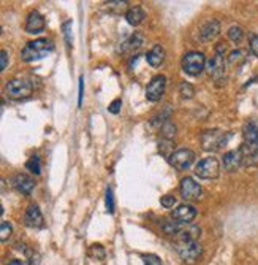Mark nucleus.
I'll return each mask as SVG.
<instances>
[{
    "mask_svg": "<svg viewBox=\"0 0 258 265\" xmlns=\"http://www.w3.org/2000/svg\"><path fill=\"white\" fill-rule=\"evenodd\" d=\"M52 50H54V43L51 40H48V38L32 40L22 48L21 59H22V61H26V62L40 61V59H43L49 53H52Z\"/></svg>",
    "mask_w": 258,
    "mask_h": 265,
    "instance_id": "1",
    "label": "nucleus"
},
{
    "mask_svg": "<svg viewBox=\"0 0 258 265\" xmlns=\"http://www.w3.org/2000/svg\"><path fill=\"white\" fill-rule=\"evenodd\" d=\"M242 159L255 158L258 159V127L254 123L245 124L244 127V144L241 148Z\"/></svg>",
    "mask_w": 258,
    "mask_h": 265,
    "instance_id": "2",
    "label": "nucleus"
},
{
    "mask_svg": "<svg viewBox=\"0 0 258 265\" xmlns=\"http://www.w3.org/2000/svg\"><path fill=\"white\" fill-rule=\"evenodd\" d=\"M231 138V134H225L222 130H206L201 135V143L203 148L206 151H219L220 148H224L228 143V140Z\"/></svg>",
    "mask_w": 258,
    "mask_h": 265,
    "instance_id": "3",
    "label": "nucleus"
},
{
    "mask_svg": "<svg viewBox=\"0 0 258 265\" xmlns=\"http://www.w3.org/2000/svg\"><path fill=\"white\" fill-rule=\"evenodd\" d=\"M205 65H206V57L203 53H198V51H190L184 56L182 59V69L185 73L189 75H200L203 70H205Z\"/></svg>",
    "mask_w": 258,
    "mask_h": 265,
    "instance_id": "4",
    "label": "nucleus"
},
{
    "mask_svg": "<svg viewBox=\"0 0 258 265\" xmlns=\"http://www.w3.org/2000/svg\"><path fill=\"white\" fill-rule=\"evenodd\" d=\"M176 251L185 264H195L200 259L203 248L198 242H181L176 246Z\"/></svg>",
    "mask_w": 258,
    "mask_h": 265,
    "instance_id": "5",
    "label": "nucleus"
},
{
    "mask_svg": "<svg viewBox=\"0 0 258 265\" xmlns=\"http://www.w3.org/2000/svg\"><path fill=\"white\" fill-rule=\"evenodd\" d=\"M7 94L13 99H26L32 94V84L31 81L22 80V78H15L7 83Z\"/></svg>",
    "mask_w": 258,
    "mask_h": 265,
    "instance_id": "6",
    "label": "nucleus"
},
{
    "mask_svg": "<svg viewBox=\"0 0 258 265\" xmlns=\"http://www.w3.org/2000/svg\"><path fill=\"white\" fill-rule=\"evenodd\" d=\"M219 172H220V165H219V160L215 158H206L200 160L195 167V173L196 177H200L203 179H212V178H217L219 177Z\"/></svg>",
    "mask_w": 258,
    "mask_h": 265,
    "instance_id": "7",
    "label": "nucleus"
},
{
    "mask_svg": "<svg viewBox=\"0 0 258 265\" xmlns=\"http://www.w3.org/2000/svg\"><path fill=\"white\" fill-rule=\"evenodd\" d=\"M194 160H195V153L192 151V149L182 148L171 154L170 164L175 168H177V170H187V168L194 164Z\"/></svg>",
    "mask_w": 258,
    "mask_h": 265,
    "instance_id": "8",
    "label": "nucleus"
},
{
    "mask_svg": "<svg viewBox=\"0 0 258 265\" xmlns=\"http://www.w3.org/2000/svg\"><path fill=\"white\" fill-rule=\"evenodd\" d=\"M165 86H166V76L157 75L154 76L151 83L146 88V97L149 102H159L165 94Z\"/></svg>",
    "mask_w": 258,
    "mask_h": 265,
    "instance_id": "9",
    "label": "nucleus"
},
{
    "mask_svg": "<svg viewBox=\"0 0 258 265\" xmlns=\"http://www.w3.org/2000/svg\"><path fill=\"white\" fill-rule=\"evenodd\" d=\"M179 191H181V195L182 198H185V200H200L201 195H203V189L201 186L198 184L194 178H184L181 181V188H179Z\"/></svg>",
    "mask_w": 258,
    "mask_h": 265,
    "instance_id": "10",
    "label": "nucleus"
},
{
    "mask_svg": "<svg viewBox=\"0 0 258 265\" xmlns=\"http://www.w3.org/2000/svg\"><path fill=\"white\" fill-rule=\"evenodd\" d=\"M171 218L181 224H189L196 218V208L192 205H181L171 212Z\"/></svg>",
    "mask_w": 258,
    "mask_h": 265,
    "instance_id": "11",
    "label": "nucleus"
},
{
    "mask_svg": "<svg viewBox=\"0 0 258 265\" xmlns=\"http://www.w3.org/2000/svg\"><path fill=\"white\" fill-rule=\"evenodd\" d=\"M24 224L32 229H41L43 227V214L37 205H31L24 214Z\"/></svg>",
    "mask_w": 258,
    "mask_h": 265,
    "instance_id": "12",
    "label": "nucleus"
},
{
    "mask_svg": "<svg viewBox=\"0 0 258 265\" xmlns=\"http://www.w3.org/2000/svg\"><path fill=\"white\" fill-rule=\"evenodd\" d=\"M219 34H220V22L217 19H211V21H208L205 26H201L200 40L203 43H208V41H211L217 37Z\"/></svg>",
    "mask_w": 258,
    "mask_h": 265,
    "instance_id": "13",
    "label": "nucleus"
},
{
    "mask_svg": "<svg viewBox=\"0 0 258 265\" xmlns=\"http://www.w3.org/2000/svg\"><path fill=\"white\" fill-rule=\"evenodd\" d=\"M45 31V18L37 10L29 15L26 21V32L27 34H41Z\"/></svg>",
    "mask_w": 258,
    "mask_h": 265,
    "instance_id": "14",
    "label": "nucleus"
},
{
    "mask_svg": "<svg viewBox=\"0 0 258 265\" xmlns=\"http://www.w3.org/2000/svg\"><path fill=\"white\" fill-rule=\"evenodd\" d=\"M208 73L214 78H222L225 73V57L215 53L208 61Z\"/></svg>",
    "mask_w": 258,
    "mask_h": 265,
    "instance_id": "15",
    "label": "nucleus"
},
{
    "mask_svg": "<svg viewBox=\"0 0 258 265\" xmlns=\"http://www.w3.org/2000/svg\"><path fill=\"white\" fill-rule=\"evenodd\" d=\"M242 153L241 149H235V151H228L225 153L224 159H222V162H224V167L226 172H236L239 165H241L242 162Z\"/></svg>",
    "mask_w": 258,
    "mask_h": 265,
    "instance_id": "16",
    "label": "nucleus"
},
{
    "mask_svg": "<svg viewBox=\"0 0 258 265\" xmlns=\"http://www.w3.org/2000/svg\"><path fill=\"white\" fill-rule=\"evenodd\" d=\"M13 186L16 188L17 192H21V194L24 195H29L31 192L33 191V179L31 177H27V175H24V173H19V175H16V177L13 178Z\"/></svg>",
    "mask_w": 258,
    "mask_h": 265,
    "instance_id": "17",
    "label": "nucleus"
},
{
    "mask_svg": "<svg viewBox=\"0 0 258 265\" xmlns=\"http://www.w3.org/2000/svg\"><path fill=\"white\" fill-rule=\"evenodd\" d=\"M143 43H145V37H143L141 34L135 32L133 35H130V37L122 43L121 51L122 53H133L136 50H140V48L143 46Z\"/></svg>",
    "mask_w": 258,
    "mask_h": 265,
    "instance_id": "18",
    "label": "nucleus"
},
{
    "mask_svg": "<svg viewBox=\"0 0 258 265\" xmlns=\"http://www.w3.org/2000/svg\"><path fill=\"white\" fill-rule=\"evenodd\" d=\"M146 59H147L149 65H152V67H160V65L163 64V61H165V50H163V46L155 45L152 50L147 53Z\"/></svg>",
    "mask_w": 258,
    "mask_h": 265,
    "instance_id": "19",
    "label": "nucleus"
},
{
    "mask_svg": "<svg viewBox=\"0 0 258 265\" xmlns=\"http://www.w3.org/2000/svg\"><path fill=\"white\" fill-rule=\"evenodd\" d=\"M145 18H146V13L141 7H133L125 13V19H127V22L131 24V26H138V24H141Z\"/></svg>",
    "mask_w": 258,
    "mask_h": 265,
    "instance_id": "20",
    "label": "nucleus"
},
{
    "mask_svg": "<svg viewBox=\"0 0 258 265\" xmlns=\"http://www.w3.org/2000/svg\"><path fill=\"white\" fill-rule=\"evenodd\" d=\"M200 227H196V226H189V227H185L182 229L181 232H179V238H181V242H196V238L200 237Z\"/></svg>",
    "mask_w": 258,
    "mask_h": 265,
    "instance_id": "21",
    "label": "nucleus"
},
{
    "mask_svg": "<svg viewBox=\"0 0 258 265\" xmlns=\"http://www.w3.org/2000/svg\"><path fill=\"white\" fill-rule=\"evenodd\" d=\"M161 229H163V232L168 233V235H173V233H179L182 230V224L177 221H166L163 226H161Z\"/></svg>",
    "mask_w": 258,
    "mask_h": 265,
    "instance_id": "22",
    "label": "nucleus"
},
{
    "mask_svg": "<svg viewBox=\"0 0 258 265\" xmlns=\"http://www.w3.org/2000/svg\"><path fill=\"white\" fill-rule=\"evenodd\" d=\"M26 168H27V170H31L32 173H35V175H40V172H41V162H40L38 156H32V158L26 162Z\"/></svg>",
    "mask_w": 258,
    "mask_h": 265,
    "instance_id": "23",
    "label": "nucleus"
},
{
    "mask_svg": "<svg viewBox=\"0 0 258 265\" xmlns=\"http://www.w3.org/2000/svg\"><path fill=\"white\" fill-rule=\"evenodd\" d=\"M242 37H244L242 27H239V26L230 27V31H228V38H230L231 41H235V43H239V41L242 40Z\"/></svg>",
    "mask_w": 258,
    "mask_h": 265,
    "instance_id": "24",
    "label": "nucleus"
},
{
    "mask_svg": "<svg viewBox=\"0 0 258 265\" xmlns=\"http://www.w3.org/2000/svg\"><path fill=\"white\" fill-rule=\"evenodd\" d=\"M11 232H13V227H11L10 222L2 221V224H0V240H2V242H7V240L11 237Z\"/></svg>",
    "mask_w": 258,
    "mask_h": 265,
    "instance_id": "25",
    "label": "nucleus"
},
{
    "mask_svg": "<svg viewBox=\"0 0 258 265\" xmlns=\"http://www.w3.org/2000/svg\"><path fill=\"white\" fill-rule=\"evenodd\" d=\"M161 135H163L165 140H173V138L176 137V125L171 124V123H166L163 125V129H161Z\"/></svg>",
    "mask_w": 258,
    "mask_h": 265,
    "instance_id": "26",
    "label": "nucleus"
},
{
    "mask_svg": "<svg viewBox=\"0 0 258 265\" xmlns=\"http://www.w3.org/2000/svg\"><path fill=\"white\" fill-rule=\"evenodd\" d=\"M179 94L182 95V99H192V97H194V94H195V89H194L192 84L182 83L181 86H179Z\"/></svg>",
    "mask_w": 258,
    "mask_h": 265,
    "instance_id": "27",
    "label": "nucleus"
},
{
    "mask_svg": "<svg viewBox=\"0 0 258 265\" xmlns=\"http://www.w3.org/2000/svg\"><path fill=\"white\" fill-rule=\"evenodd\" d=\"M89 254H91V257H94L95 261H101V259H105V249L101 245H92Z\"/></svg>",
    "mask_w": 258,
    "mask_h": 265,
    "instance_id": "28",
    "label": "nucleus"
},
{
    "mask_svg": "<svg viewBox=\"0 0 258 265\" xmlns=\"http://www.w3.org/2000/svg\"><path fill=\"white\" fill-rule=\"evenodd\" d=\"M244 61V51L241 50H235L230 53V56H228V62L236 65V64H241Z\"/></svg>",
    "mask_w": 258,
    "mask_h": 265,
    "instance_id": "29",
    "label": "nucleus"
},
{
    "mask_svg": "<svg viewBox=\"0 0 258 265\" xmlns=\"http://www.w3.org/2000/svg\"><path fill=\"white\" fill-rule=\"evenodd\" d=\"M105 202H106V212L113 214V213H114V197H113V189H111V188H108V189H106Z\"/></svg>",
    "mask_w": 258,
    "mask_h": 265,
    "instance_id": "30",
    "label": "nucleus"
},
{
    "mask_svg": "<svg viewBox=\"0 0 258 265\" xmlns=\"http://www.w3.org/2000/svg\"><path fill=\"white\" fill-rule=\"evenodd\" d=\"M141 259L145 265H161V259L155 254H143Z\"/></svg>",
    "mask_w": 258,
    "mask_h": 265,
    "instance_id": "31",
    "label": "nucleus"
},
{
    "mask_svg": "<svg viewBox=\"0 0 258 265\" xmlns=\"http://www.w3.org/2000/svg\"><path fill=\"white\" fill-rule=\"evenodd\" d=\"M160 203H161V207H165V208H173L176 205V197L175 195H163L160 198Z\"/></svg>",
    "mask_w": 258,
    "mask_h": 265,
    "instance_id": "32",
    "label": "nucleus"
},
{
    "mask_svg": "<svg viewBox=\"0 0 258 265\" xmlns=\"http://www.w3.org/2000/svg\"><path fill=\"white\" fill-rule=\"evenodd\" d=\"M121 105H122V100L121 99H116L114 102H111L110 106H108V111L113 113V114H117L119 111H121Z\"/></svg>",
    "mask_w": 258,
    "mask_h": 265,
    "instance_id": "33",
    "label": "nucleus"
},
{
    "mask_svg": "<svg viewBox=\"0 0 258 265\" xmlns=\"http://www.w3.org/2000/svg\"><path fill=\"white\" fill-rule=\"evenodd\" d=\"M70 27H71V21H67V22L64 24V35H65V40H67V43L71 46V41H73V38H71Z\"/></svg>",
    "mask_w": 258,
    "mask_h": 265,
    "instance_id": "34",
    "label": "nucleus"
},
{
    "mask_svg": "<svg viewBox=\"0 0 258 265\" xmlns=\"http://www.w3.org/2000/svg\"><path fill=\"white\" fill-rule=\"evenodd\" d=\"M7 65H8V53L7 51H2V53H0V70H5V69H7Z\"/></svg>",
    "mask_w": 258,
    "mask_h": 265,
    "instance_id": "35",
    "label": "nucleus"
},
{
    "mask_svg": "<svg viewBox=\"0 0 258 265\" xmlns=\"http://www.w3.org/2000/svg\"><path fill=\"white\" fill-rule=\"evenodd\" d=\"M250 50L258 57V35H252V38H250Z\"/></svg>",
    "mask_w": 258,
    "mask_h": 265,
    "instance_id": "36",
    "label": "nucleus"
},
{
    "mask_svg": "<svg viewBox=\"0 0 258 265\" xmlns=\"http://www.w3.org/2000/svg\"><path fill=\"white\" fill-rule=\"evenodd\" d=\"M82 97H84V78H80V99H78V105H82Z\"/></svg>",
    "mask_w": 258,
    "mask_h": 265,
    "instance_id": "37",
    "label": "nucleus"
},
{
    "mask_svg": "<svg viewBox=\"0 0 258 265\" xmlns=\"http://www.w3.org/2000/svg\"><path fill=\"white\" fill-rule=\"evenodd\" d=\"M7 265H24V264L19 261V259H13V261H10Z\"/></svg>",
    "mask_w": 258,
    "mask_h": 265,
    "instance_id": "38",
    "label": "nucleus"
}]
</instances>
